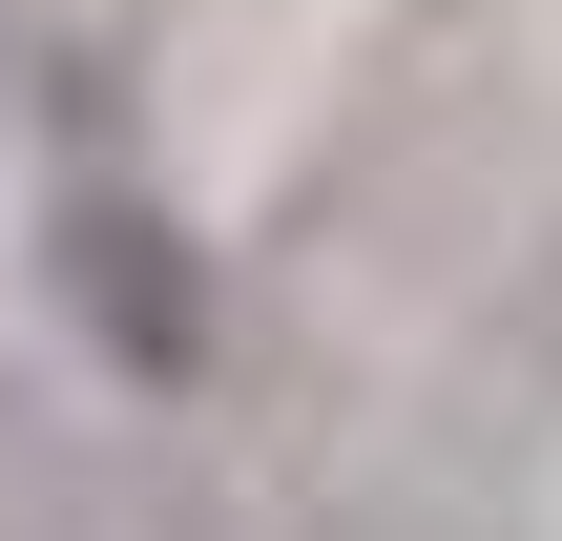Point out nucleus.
<instances>
[{
    "mask_svg": "<svg viewBox=\"0 0 562 541\" xmlns=\"http://www.w3.org/2000/svg\"><path fill=\"white\" fill-rule=\"evenodd\" d=\"M42 313H63L125 396H209V354H229V271H209L146 188H63V208H42Z\"/></svg>",
    "mask_w": 562,
    "mask_h": 541,
    "instance_id": "f257e3e1",
    "label": "nucleus"
},
{
    "mask_svg": "<svg viewBox=\"0 0 562 541\" xmlns=\"http://www.w3.org/2000/svg\"><path fill=\"white\" fill-rule=\"evenodd\" d=\"M0 541H209L125 438H83V417H42L21 375H0Z\"/></svg>",
    "mask_w": 562,
    "mask_h": 541,
    "instance_id": "f03ea898",
    "label": "nucleus"
},
{
    "mask_svg": "<svg viewBox=\"0 0 562 541\" xmlns=\"http://www.w3.org/2000/svg\"><path fill=\"white\" fill-rule=\"evenodd\" d=\"M334 541H501V459H396L334 500Z\"/></svg>",
    "mask_w": 562,
    "mask_h": 541,
    "instance_id": "7ed1b4c3",
    "label": "nucleus"
}]
</instances>
